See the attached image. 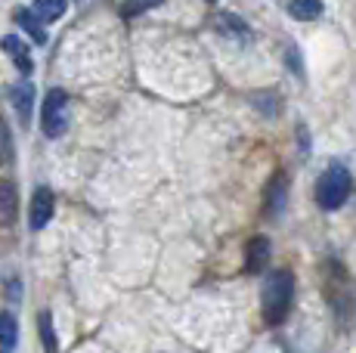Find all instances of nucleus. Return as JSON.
<instances>
[{"instance_id": "obj_1", "label": "nucleus", "mask_w": 356, "mask_h": 353, "mask_svg": "<svg viewBox=\"0 0 356 353\" xmlns=\"http://www.w3.org/2000/svg\"><path fill=\"white\" fill-rule=\"evenodd\" d=\"M294 301V276L289 270H273L264 285V316L270 325H279L291 310Z\"/></svg>"}, {"instance_id": "obj_2", "label": "nucleus", "mask_w": 356, "mask_h": 353, "mask_svg": "<svg viewBox=\"0 0 356 353\" xmlns=\"http://www.w3.org/2000/svg\"><path fill=\"white\" fill-rule=\"evenodd\" d=\"M350 189H353L350 171H347L344 165H338V161H334V165H328L325 174L319 176V183H316L319 208H325V211H338V208L350 199Z\"/></svg>"}, {"instance_id": "obj_3", "label": "nucleus", "mask_w": 356, "mask_h": 353, "mask_svg": "<svg viewBox=\"0 0 356 353\" xmlns=\"http://www.w3.org/2000/svg\"><path fill=\"white\" fill-rule=\"evenodd\" d=\"M68 127V97L65 90H50L44 97V106H40V131L50 140L63 137Z\"/></svg>"}, {"instance_id": "obj_4", "label": "nucleus", "mask_w": 356, "mask_h": 353, "mask_svg": "<svg viewBox=\"0 0 356 353\" xmlns=\"http://www.w3.org/2000/svg\"><path fill=\"white\" fill-rule=\"evenodd\" d=\"M53 211H56V199H53V192L47 186H38L34 189V195H31V217H29V223H31V229H44L47 223L53 220Z\"/></svg>"}, {"instance_id": "obj_5", "label": "nucleus", "mask_w": 356, "mask_h": 353, "mask_svg": "<svg viewBox=\"0 0 356 353\" xmlns=\"http://www.w3.org/2000/svg\"><path fill=\"white\" fill-rule=\"evenodd\" d=\"M285 202H289V176L276 174L266 183V199H264V211L266 217H279L285 211Z\"/></svg>"}, {"instance_id": "obj_6", "label": "nucleus", "mask_w": 356, "mask_h": 353, "mask_svg": "<svg viewBox=\"0 0 356 353\" xmlns=\"http://www.w3.org/2000/svg\"><path fill=\"white\" fill-rule=\"evenodd\" d=\"M0 47H3V53L16 63V69L22 72V74H31L34 69V63H31V50L25 47V40L19 38V35H6L3 40H0Z\"/></svg>"}, {"instance_id": "obj_7", "label": "nucleus", "mask_w": 356, "mask_h": 353, "mask_svg": "<svg viewBox=\"0 0 356 353\" xmlns=\"http://www.w3.org/2000/svg\"><path fill=\"white\" fill-rule=\"evenodd\" d=\"M10 103H13V108H16L19 121H22V124H29L31 106H34V87L29 84V81H22V84H13L10 87Z\"/></svg>"}, {"instance_id": "obj_8", "label": "nucleus", "mask_w": 356, "mask_h": 353, "mask_svg": "<svg viewBox=\"0 0 356 353\" xmlns=\"http://www.w3.org/2000/svg\"><path fill=\"white\" fill-rule=\"evenodd\" d=\"M270 239L266 236H254V239L248 242V257H245V263H248V273H260V270H266V263H270Z\"/></svg>"}, {"instance_id": "obj_9", "label": "nucleus", "mask_w": 356, "mask_h": 353, "mask_svg": "<svg viewBox=\"0 0 356 353\" xmlns=\"http://www.w3.org/2000/svg\"><path fill=\"white\" fill-rule=\"evenodd\" d=\"M217 28H220L227 38H232V40H242V44H248L251 40V28L236 16V13H220V16H217Z\"/></svg>"}, {"instance_id": "obj_10", "label": "nucleus", "mask_w": 356, "mask_h": 353, "mask_svg": "<svg viewBox=\"0 0 356 353\" xmlns=\"http://www.w3.org/2000/svg\"><path fill=\"white\" fill-rule=\"evenodd\" d=\"M68 10V0H34L31 3V13L40 19V22H56V19H63Z\"/></svg>"}, {"instance_id": "obj_11", "label": "nucleus", "mask_w": 356, "mask_h": 353, "mask_svg": "<svg viewBox=\"0 0 356 353\" xmlns=\"http://www.w3.org/2000/svg\"><path fill=\"white\" fill-rule=\"evenodd\" d=\"M16 211H19V195H16V186L10 180L0 183V223H13L16 220Z\"/></svg>"}, {"instance_id": "obj_12", "label": "nucleus", "mask_w": 356, "mask_h": 353, "mask_svg": "<svg viewBox=\"0 0 356 353\" xmlns=\"http://www.w3.org/2000/svg\"><path fill=\"white\" fill-rule=\"evenodd\" d=\"M289 16L298 22H313L323 16V0H289Z\"/></svg>"}, {"instance_id": "obj_13", "label": "nucleus", "mask_w": 356, "mask_h": 353, "mask_svg": "<svg viewBox=\"0 0 356 353\" xmlns=\"http://www.w3.org/2000/svg\"><path fill=\"white\" fill-rule=\"evenodd\" d=\"M16 22L22 25L25 31H29V38H31L34 44H38V47H44V44H47V31H44V22H40V19L34 16L31 10H19V13H16Z\"/></svg>"}, {"instance_id": "obj_14", "label": "nucleus", "mask_w": 356, "mask_h": 353, "mask_svg": "<svg viewBox=\"0 0 356 353\" xmlns=\"http://www.w3.org/2000/svg\"><path fill=\"white\" fill-rule=\"evenodd\" d=\"M16 335H19V322L13 313H0V344L6 350L16 347Z\"/></svg>"}, {"instance_id": "obj_15", "label": "nucleus", "mask_w": 356, "mask_h": 353, "mask_svg": "<svg viewBox=\"0 0 356 353\" xmlns=\"http://www.w3.org/2000/svg\"><path fill=\"white\" fill-rule=\"evenodd\" d=\"M155 6H161V0H121V16L134 19V16H143V13L155 10Z\"/></svg>"}, {"instance_id": "obj_16", "label": "nucleus", "mask_w": 356, "mask_h": 353, "mask_svg": "<svg viewBox=\"0 0 356 353\" xmlns=\"http://www.w3.org/2000/svg\"><path fill=\"white\" fill-rule=\"evenodd\" d=\"M38 325H40V341H44V350L47 353H56V331H53V319H50L47 310L38 316Z\"/></svg>"}, {"instance_id": "obj_17", "label": "nucleus", "mask_w": 356, "mask_h": 353, "mask_svg": "<svg viewBox=\"0 0 356 353\" xmlns=\"http://www.w3.org/2000/svg\"><path fill=\"white\" fill-rule=\"evenodd\" d=\"M211 3H214V0H211Z\"/></svg>"}, {"instance_id": "obj_18", "label": "nucleus", "mask_w": 356, "mask_h": 353, "mask_svg": "<svg viewBox=\"0 0 356 353\" xmlns=\"http://www.w3.org/2000/svg\"><path fill=\"white\" fill-rule=\"evenodd\" d=\"M3 353H6V350H3Z\"/></svg>"}]
</instances>
